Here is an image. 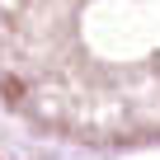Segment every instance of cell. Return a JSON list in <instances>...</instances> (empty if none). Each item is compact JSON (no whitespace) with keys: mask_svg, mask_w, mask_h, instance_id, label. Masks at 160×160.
Listing matches in <instances>:
<instances>
[{"mask_svg":"<svg viewBox=\"0 0 160 160\" xmlns=\"http://www.w3.org/2000/svg\"><path fill=\"white\" fill-rule=\"evenodd\" d=\"M0 108L85 141H160V0H0Z\"/></svg>","mask_w":160,"mask_h":160,"instance_id":"cell-1","label":"cell"}]
</instances>
